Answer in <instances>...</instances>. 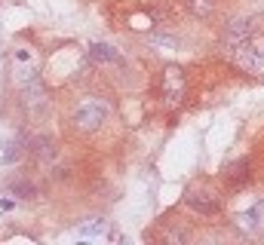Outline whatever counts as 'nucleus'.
Returning <instances> with one entry per match:
<instances>
[{"label": "nucleus", "instance_id": "f8f14e48", "mask_svg": "<svg viewBox=\"0 0 264 245\" xmlns=\"http://www.w3.org/2000/svg\"><path fill=\"white\" fill-rule=\"evenodd\" d=\"M108 230V221L104 218H95L92 224H83L80 227V236H95V233H104Z\"/></svg>", "mask_w": 264, "mask_h": 245}, {"label": "nucleus", "instance_id": "f03ea898", "mask_svg": "<svg viewBox=\"0 0 264 245\" xmlns=\"http://www.w3.org/2000/svg\"><path fill=\"white\" fill-rule=\"evenodd\" d=\"M184 206L191 212H197L200 218H215V215L224 212V199L209 181H194L184 190Z\"/></svg>", "mask_w": 264, "mask_h": 245}, {"label": "nucleus", "instance_id": "f257e3e1", "mask_svg": "<svg viewBox=\"0 0 264 245\" xmlns=\"http://www.w3.org/2000/svg\"><path fill=\"white\" fill-rule=\"evenodd\" d=\"M111 119H114V101L108 95H101V92L83 95L68 110V126L77 135H98Z\"/></svg>", "mask_w": 264, "mask_h": 245}, {"label": "nucleus", "instance_id": "39448f33", "mask_svg": "<svg viewBox=\"0 0 264 245\" xmlns=\"http://www.w3.org/2000/svg\"><path fill=\"white\" fill-rule=\"evenodd\" d=\"M19 141L25 144V156H31V162H37V166H52L59 159V141L49 132L19 135Z\"/></svg>", "mask_w": 264, "mask_h": 245}, {"label": "nucleus", "instance_id": "6e6552de", "mask_svg": "<svg viewBox=\"0 0 264 245\" xmlns=\"http://www.w3.org/2000/svg\"><path fill=\"white\" fill-rule=\"evenodd\" d=\"M181 4H184L187 13H191L194 19H200V22H209L218 13V0H181Z\"/></svg>", "mask_w": 264, "mask_h": 245}, {"label": "nucleus", "instance_id": "9b49d317", "mask_svg": "<svg viewBox=\"0 0 264 245\" xmlns=\"http://www.w3.org/2000/svg\"><path fill=\"white\" fill-rule=\"evenodd\" d=\"M237 227H243V230L255 233V230L261 227V212H258V209H252V212H243V215H237Z\"/></svg>", "mask_w": 264, "mask_h": 245}, {"label": "nucleus", "instance_id": "20e7f679", "mask_svg": "<svg viewBox=\"0 0 264 245\" xmlns=\"http://www.w3.org/2000/svg\"><path fill=\"white\" fill-rule=\"evenodd\" d=\"M261 31H264V16H240V19H231L228 25H224V43H228L231 49H240L243 43L261 37Z\"/></svg>", "mask_w": 264, "mask_h": 245}, {"label": "nucleus", "instance_id": "ddd939ff", "mask_svg": "<svg viewBox=\"0 0 264 245\" xmlns=\"http://www.w3.org/2000/svg\"><path fill=\"white\" fill-rule=\"evenodd\" d=\"M16 196H10V193H0V212H10V209H16Z\"/></svg>", "mask_w": 264, "mask_h": 245}, {"label": "nucleus", "instance_id": "423d86ee", "mask_svg": "<svg viewBox=\"0 0 264 245\" xmlns=\"http://www.w3.org/2000/svg\"><path fill=\"white\" fill-rule=\"evenodd\" d=\"M89 58H92L95 65H101V68H123V65H126L123 52L114 49L111 43H89Z\"/></svg>", "mask_w": 264, "mask_h": 245}, {"label": "nucleus", "instance_id": "1a4fd4ad", "mask_svg": "<svg viewBox=\"0 0 264 245\" xmlns=\"http://www.w3.org/2000/svg\"><path fill=\"white\" fill-rule=\"evenodd\" d=\"M7 193H10V196H16L19 202H28V199H34V196H37V184H34L31 178H13V181L7 184Z\"/></svg>", "mask_w": 264, "mask_h": 245}, {"label": "nucleus", "instance_id": "7ed1b4c3", "mask_svg": "<svg viewBox=\"0 0 264 245\" xmlns=\"http://www.w3.org/2000/svg\"><path fill=\"white\" fill-rule=\"evenodd\" d=\"M157 92L166 107H181L187 98V77L178 65H163L160 80H157Z\"/></svg>", "mask_w": 264, "mask_h": 245}, {"label": "nucleus", "instance_id": "0eeeda50", "mask_svg": "<svg viewBox=\"0 0 264 245\" xmlns=\"http://www.w3.org/2000/svg\"><path fill=\"white\" fill-rule=\"evenodd\" d=\"M224 184H228L231 190H240V187H246L249 184V159H237V162H231L228 169H224Z\"/></svg>", "mask_w": 264, "mask_h": 245}, {"label": "nucleus", "instance_id": "9d476101", "mask_svg": "<svg viewBox=\"0 0 264 245\" xmlns=\"http://www.w3.org/2000/svg\"><path fill=\"white\" fill-rule=\"evenodd\" d=\"M25 156V144L19 141V138H13V141H7L4 144V150H0V162L4 166H16V162Z\"/></svg>", "mask_w": 264, "mask_h": 245}]
</instances>
